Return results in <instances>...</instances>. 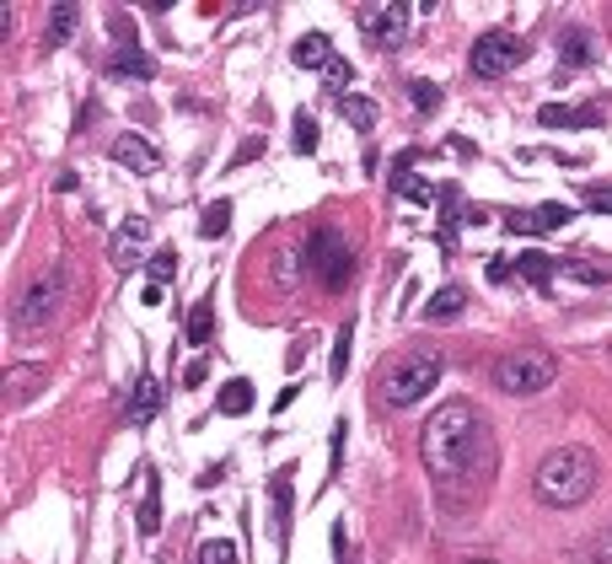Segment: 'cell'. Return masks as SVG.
<instances>
[{"label":"cell","instance_id":"cell-40","mask_svg":"<svg viewBox=\"0 0 612 564\" xmlns=\"http://www.w3.org/2000/svg\"><path fill=\"white\" fill-rule=\"evenodd\" d=\"M490 280H494V285L511 280V264H505V258H494V264H490Z\"/></svg>","mask_w":612,"mask_h":564},{"label":"cell","instance_id":"cell-17","mask_svg":"<svg viewBox=\"0 0 612 564\" xmlns=\"http://www.w3.org/2000/svg\"><path fill=\"white\" fill-rule=\"evenodd\" d=\"M76 22H82V11H76V0H60V6L49 11V28H43V43H49V49H60V43H71V33H76Z\"/></svg>","mask_w":612,"mask_h":564},{"label":"cell","instance_id":"cell-33","mask_svg":"<svg viewBox=\"0 0 612 564\" xmlns=\"http://www.w3.org/2000/svg\"><path fill=\"white\" fill-rule=\"evenodd\" d=\"M586 564H612V526H602L591 543H586V554H580Z\"/></svg>","mask_w":612,"mask_h":564},{"label":"cell","instance_id":"cell-22","mask_svg":"<svg viewBox=\"0 0 612 564\" xmlns=\"http://www.w3.org/2000/svg\"><path fill=\"white\" fill-rule=\"evenodd\" d=\"M114 76L151 81V76H157V65H151V54H146V49H135V43H124L119 54H114Z\"/></svg>","mask_w":612,"mask_h":564},{"label":"cell","instance_id":"cell-9","mask_svg":"<svg viewBox=\"0 0 612 564\" xmlns=\"http://www.w3.org/2000/svg\"><path fill=\"white\" fill-rule=\"evenodd\" d=\"M361 28L376 49H398L408 39V11L404 6H371V11H361Z\"/></svg>","mask_w":612,"mask_h":564},{"label":"cell","instance_id":"cell-11","mask_svg":"<svg viewBox=\"0 0 612 564\" xmlns=\"http://www.w3.org/2000/svg\"><path fill=\"white\" fill-rule=\"evenodd\" d=\"M157 414H162V382H157V376H140V382L129 387V425L146 430Z\"/></svg>","mask_w":612,"mask_h":564},{"label":"cell","instance_id":"cell-8","mask_svg":"<svg viewBox=\"0 0 612 564\" xmlns=\"http://www.w3.org/2000/svg\"><path fill=\"white\" fill-rule=\"evenodd\" d=\"M575 210L570 204H537V210H511L505 215V232H516V237H543V232H559V226H570Z\"/></svg>","mask_w":612,"mask_h":564},{"label":"cell","instance_id":"cell-2","mask_svg":"<svg viewBox=\"0 0 612 564\" xmlns=\"http://www.w3.org/2000/svg\"><path fill=\"white\" fill-rule=\"evenodd\" d=\"M597 457L586 451V446H559V451H548L543 462H537V473H532V489H537V500L543 506H554V511H575V506H586L591 494H597Z\"/></svg>","mask_w":612,"mask_h":564},{"label":"cell","instance_id":"cell-7","mask_svg":"<svg viewBox=\"0 0 612 564\" xmlns=\"http://www.w3.org/2000/svg\"><path fill=\"white\" fill-rule=\"evenodd\" d=\"M527 60V43L516 39V33H484V39L473 43V54H468V65H473V76H511L516 65Z\"/></svg>","mask_w":612,"mask_h":564},{"label":"cell","instance_id":"cell-38","mask_svg":"<svg viewBox=\"0 0 612 564\" xmlns=\"http://www.w3.org/2000/svg\"><path fill=\"white\" fill-rule=\"evenodd\" d=\"M253 157H264V135H258V140H243V151L232 157V167H247Z\"/></svg>","mask_w":612,"mask_h":564},{"label":"cell","instance_id":"cell-15","mask_svg":"<svg viewBox=\"0 0 612 564\" xmlns=\"http://www.w3.org/2000/svg\"><path fill=\"white\" fill-rule=\"evenodd\" d=\"M468 312V290L462 285H441L430 301H425V322H451Z\"/></svg>","mask_w":612,"mask_h":564},{"label":"cell","instance_id":"cell-37","mask_svg":"<svg viewBox=\"0 0 612 564\" xmlns=\"http://www.w3.org/2000/svg\"><path fill=\"white\" fill-rule=\"evenodd\" d=\"M296 258H301V253H280V258H275V280L280 285H296Z\"/></svg>","mask_w":612,"mask_h":564},{"label":"cell","instance_id":"cell-30","mask_svg":"<svg viewBox=\"0 0 612 564\" xmlns=\"http://www.w3.org/2000/svg\"><path fill=\"white\" fill-rule=\"evenodd\" d=\"M146 275H151V285L178 280V253H172V247H162V253H151V258H146Z\"/></svg>","mask_w":612,"mask_h":564},{"label":"cell","instance_id":"cell-12","mask_svg":"<svg viewBox=\"0 0 612 564\" xmlns=\"http://www.w3.org/2000/svg\"><path fill=\"white\" fill-rule=\"evenodd\" d=\"M108 157L119 161V167H129V172H157V146L151 140H140V135H119L114 146H108Z\"/></svg>","mask_w":612,"mask_h":564},{"label":"cell","instance_id":"cell-25","mask_svg":"<svg viewBox=\"0 0 612 564\" xmlns=\"http://www.w3.org/2000/svg\"><path fill=\"white\" fill-rule=\"evenodd\" d=\"M339 114L355 124V129H376V119H382V108H376L371 97H339Z\"/></svg>","mask_w":612,"mask_h":564},{"label":"cell","instance_id":"cell-29","mask_svg":"<svg viewBox=\"0 0 612 564\" xmlns=\"http://www.w3.org/2000/svg\"><path fill=\"white\" fill-rule=\"evenodd\" d=\"M290 146H296L301 157H312V151H318V119H312V114H296V129H290Z\"/></svg>","mask_w":612,"mask_h":564},{"label":"cell","instance_id":"cell-34","mask_svg":"<svg viewBox=\"0 0 612 564\" xmlns=\"http://www.w3.org/2000/svg\"><path fill=\"white\" fill-rule=\"evenodd\" d=\"M350 81H355V65H350V60H333V65H328V86H333L339 97H350V92H344Z\"/></svg>","mask_w":612,"mask_h":564},{"label":"cell","instance_id":"cell-36","mask_svg":"<svg viewBox=\"0 0 612 564\" xmlns=\"http://www.w3.org/2000/svg\"><path fill=\"white\" fill-rule=\"evenodd\" d=\"M344 430H350V425L339 419V425H333V462H328V479H333V473L344 468Z\"/></svg>","mask_w":612,"mask_h":564},{"label":"cell","instance_id":"cell-26","mask_svg":"<svg viewBox=\"0 0 612 564\" xmlns=\"http://www.w3.org/2000/svg\"><path fill=\"white\" fill-rule=\"evenodd\" d=\"M350 344H355V322H344V328L333 333V361H328V376H333V382H344V371H350Z\"/></svg>","mask_w":612,"mask_h":564},{"label":"cell","instance_id":"cell-24","mask_svg":"<svg viewBox=\"0 0 612 564\" xmlns=\"http://www.w3.org/2000/svg\"><path fill=\"white\" fill-rule=\"evenodd\" d=\"M269 494H275V538L286 543L290 538V468L275 473V489H269Z\"/></svg>","mask_w":612,"mask_h":564},{"label":"cell","instance_id":"cell-23","mask_svg":"<svg viewBox=\"0 0 612 564\" xmlns=\"http://www.w3.org/2000/svg\"><path fill=\"white\" fill-rule=\"evenodd\" d=\"M183 328H189V344H210V339H215V301H210V296H204V301H194V312H189V322H183Z\"/></svg>","mask_w":612,"mask_h":564},{"label":"cell","instance_id":"cell-3","mask_svg":"<svg viewBox=\"0 0 612 564\" xmlns=\"http://www.w3.org/2000/svg\"><path fill=\"white\" fill-rule=\"evenodd\" d=\"M436 382H441V350H430V344L404 350V355H393V361L376 371V393H382V403H393V408L419 403Z\"/></svg>","mask_w":612,"mask_h":564},{"label":"cell","instance_id":"cell-13","mask_svg":"<svg viewBox=\"0 0 612 564\" xmlns=\"http://www.w3.org/2000/svg\"><path fill=\"white\" fill-rule=\"evenodd\" d=\"M537 124H543V129H597V124H602V114H597V108H565V103H543V108H537Z\"/></svg>","mask_w":612,"mask_h":564},{"label":"cell","instance_id":"cell-32","mask_svg":"<svg viewBox=\"0 0 612 564\" xmlns=\"http://www.w3.org/2000/svg\"><path fill=\"white\" fill-rule=\"evenodd\" d=\"M200 564H237V549L226 538H204L200 543Z\"/></svg>","mask_w":612,"mask_h":564},{"label":"cell","instance_id":"cell-14","mask_svg":"<svg viewBox=\"0 0 612 564\" xmlns=\"http://www.w3.org/2000/svg\"><path fill=\"white\" fill-rule=\"evenodd\" d=\"M290 60H296L301 71H328L339 54H333L328 33H301V39H296V49H290Z\"/></svg>","mask_w":612,"mask_h":564},{"label":"cell","instance_id":"cell-10","mask_svg":"<svg viewBox=\"0 0 612 564\" xmlns=\"http://www.w3.org/2000/svg\"><path fill=\"white\" fill-rule=\"evenodd\" d=\"M146 237H151V221H146V215L124 221L119 232H114V247H108V253H114V264H119V269H135V264H140V247H146Z\"/></svg>","mask_w":612,"mask_h":564},{"label":"cell","instance_id":"cell-39","mask_svg":"<svg viewBox=\"0 0 612 564\" xmlns=\"http://www.w3.org/2000/svg\"><path fill=\"white\" fill-rule=\"evenodd\" d=\"M204 376H210V365H204V361H194L189 371H183V382H189V387H200Z\"/></svg>","mask_w":612,"mask_h":564},{"label":"cell","instance_id":"cell-16","mask_svg":"<svg viewBox=\"0 0 612 564\" xmlns=\"http://www.w3.org/2000/svg\"><path fill=\"white\" fill-rule=\"evenodd\" d=\"M602 49H597V39L586 33V28H570L565 39H559V65H570V71H580V65H591Z\"/></svg>","mask_w":612,"mask_h":564},{"label":"cell","instance_id":"cell-27","mask_svg":"<svg viewBox=\"0 0 612 564\" xmlns=\"http://www.w3.org/2000/svg\"><path fill=\"white\" fill-rule=\"evenodd\" d=\"M226 226H232V200L204 204V215H200V237H221Z\"/></svg>","mask_w":612,"mask_h":564},{"label":"cell","instance_id":"cell-35","mask_svg":"<svg viewBox=\"0 0 612 564\" xmlns=\"http://www.w3.org/2000/svg\"><path fill=\"white\" fill-rule=\"evenodd\" d=\"M586 204H591V210H608V215H612V183H591V189H586Z\"/></svg>","mask_w":612,"mask_h":564},{"label":"cell","instance_id":"cell-1","mask_svg":"<svg viewBox=\"0 0 612 564\" xmlns=\"http://www.w3.org/2000/svg\"><path fill=\"white\" fill-rule=\"evenodd\" d=\"M419 457H425L430 479L441 489V500H451V506L479 500V494L490 489L494 468H500L490 419H484V408H473L468 398H447L425 419Z\"/></svg>","mask_w":612,"mask_h":564},{"label":"cell","instance_id":"cell-21","mask_svg":"<svg viewBox=\"0 0 612 564\" xmlns=\"http://www.w3.org/2000/svg\"><path fill=\"white\" fill-rule=\"evenodd\" d=\"M43 387V365H11L6 371V398L11 403H28Z\"/></svg>","mask_w":612,"mask_h":564},{"label":"cell","instance_id":"cell-20","mask_svg":"<svg viewBox=\"0 0 612 564\" xmlns=\"http://www.w3.org/2000/svg\"><path fill=\"white\" fill-rule=\"evenodd\" d=\"M215 408H221L226 419H243L247 408H253V382H247V376H232V382L215 393Z\"/></svg>","mask_w":612,"mask_h":564},{"label":"cell","instance_id":"cell-41","mask_svg":"<svg viewBox=\"0 0 612 564\" xmlns=\"http://www.w3.org/2000/svg\"><path fill=\"white\" fill-rule=\"evenodd\" d=\"M457 564H494V560H457Z\"/></svg>","mask_w":612,"mask_h":564},{"label":"cell","instance_id":"cell-19","mask_svg":"<svg viewBox=\"0 0 612 564\" xmlns=\"http://www.w3.org/2000/svg\"><path fill=\"white\" fill-rule=\"evenodd\" d=\"M135 522H140L146 538L162 532V479H157V473H146V494H140V517H135Z\"/></svg>","mask_w":612,"mask_h":564},{"label":"cell","instance_id":"cell-28","mask_svg":"<svg viewBox=\"0 0 612 564\" xmlns=\"http://www.w3.org/2000/svg\"><path fill=\"white\" fill-rule=\"evenodd\" d=\"M570 280H586V285H608L612 280V264H591V258H570L565 264Z\"/></svg>","mask_w":612,"mask_h":564},{"label":"cell","instance_id":"cell-5","mask_svg":"<svg viewBox=\"0 0 612 564\" xmlns=\"http://www.w3.org/2000/svg\"><path fill=\"white\" fill-rule=\"evenodd\" d=\"M65 301H71V269H65V264H49L39 280L22 290V301H17V328L39 333V328H49V322L65 312Z\"/></svg>","mask_w":612,"mask_h":564},{"label":"cell","instance_id":"cell-31","mask_svg":"<svg viewBox=\"0 0 612 564\" xmlns=\"http://www.w3.org/2000/svg\"><path fill=\"white\" fill-rule=\"evenodd\" d=\"M408 103H414L419 114H436V108H441V86H436V81H408Z\"/></svg>","mask_w":612,"mask_h":564},{"label":"cell","instance_id":"cell-18","mask_svg":"<svg viewBox=\"0 0 612 564\" xmlns=\"http://www.w3.org/2000/svg\"><path fill=\"white\" fill-rule=\"evenodd\" d=\"M559 269H565V264H559V258H548V253H522V258H516V275H522L527 285H537V290H548Z\"/></svg>","mask_w":612,"mask_h":564},{"label":"cell","instance_id":"cell-6","mask_svg":"<svg viewBox=\"0 0 612 564\" xmlns=\"http://www.w3.org/2000/svg\"><path fill=\"white\" fill-rule=\"evenodd\" d=\"M307 264L318 269V285H323V290H344V280L355 275L350 242L339 237V232H328V226H318V232L307 237Z\"/></svg>","mask_w":612,"mask_h":564},{"label":"cell","instance_id":"cell-4","mask_svg":"<svg viewBox=\"0 0 612 564\" xmlns=\"http://www.w3.org/2000/svg\"><path fill=\"white\" fill-rule=\"evenodd\" d=\"M490 376H494V387L511 393V398H537V393L554 387L559 361H554L548 350H511V355H500V361L490 365Z\"/></svg>","mask_w":612,"mask_h":564},{"label":"cell","instance_id":"cell-42","mask_svg":"<svg viewBox=\"0 0 612 564\" xmlns=\"http://www.w3.org/2000/svg\"><path fill=\"white\" fill-rule=\"evenodd\" d=\"M339 564H355V560H344V554H339Z\"/></svg>","mask_w":612,"mask_h":564}]
</instances>
